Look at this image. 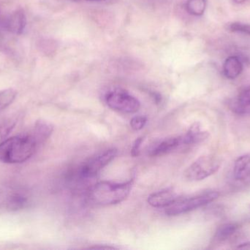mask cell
Returning <instances> with one entry per match:
<instances>
[{"mask_svg":"<svg viewBox=\"0 0 250 250\" xmlns=\"http://www.w3.org/2000/svg\"><path fill=\"white\" fill-rule=\"evenodd\" d=\"M39 144L32 135L5 139L0 143V161L7 164L24 162L35 154Z\"/></svg>","mask_w":250,"mask_h":250,"instance_id":"6da1fadb","label":"cell"},{"mask_svg":"<svg viewBox=\"0 0 250 250\" xmlns=\"http://www.w3.org/2000/svg\"><path fill=\"white\" fill-rule=\"evenodd\" d=\"M132 181L123 183L101 182L94 185L89 192L92 204L101 206L116 205L124 201L132 189Z\"/></svg>","mask_w":250,"mask_h":250,"instance_id":"7a4b0ae2","label":"cell"},{"mask_svg":"<svg viewBox=\"0 0 250 250\" xmlns=\"http://www.w3.org/2000/svg\"><path fill=\"white\" fill-rule=\"evenodd\" d=\"M220 194L217 192H207L190 198H180L174 204L166 208V214L167 216H177L185 214L211 204L217 200Z\"/></svg>","mask_w":250,"mask_h":250,"instance_id":"3957f363","label":"cell"},{"mask_svg":"<svg viewBox=\"0 0 250 250\" xmlns=\"http://www.w3.org/2000/svg\"><path fill=\"white\" fill-rule=\"evenodd\" d=\"M221 166V161L213 156H203L195 160L185 172L187 179L191 182L202 181L217 173Z\"/></svg>","mask_w":250,"mask_h":250,"instance_id":"277c9868","label":"cell"},{"mask_svg":"<svg viewBox=\"0 0 250 250\" xmlns=\"http://www.w3.org/2000/svg\"><path fill=\"white\" fill-rule=\"evenodd\" d=\"M117 153V149L111 148L86 160L78 170L76 173L78 177L82 180L95 177L116 158Z\"/></svg>","mask_w":250,"mask_h":250,"instance_id":"5b68a950","label":"cell"},{"mask_svg":"<svg viewBox=\"0 0 250 250\" xmlns=\"http://www.w3.org/2000/svg\"><path fill=\"white\" fill-rule=\"evenodd\" d=\"M107 105L120 113L133 114L139 110L141 104L135 97L124 91H111L105 96Z\"/></svg>","mask_w":250,"mask_h":250,"instance_id":"8992f818","label":"cell"},{"mask_svg":"<svg viewBox=\"0 0 250 250\" xmlns=\"http://www.w3.org/2000/svg\"><path fill=\"white\" fill-rule=\"evenodd\" d=\"M29 202V198L23 190L14 188L0 190V206L9 211L24 208Z\"/></svg>","mask_w":250,"mask_h":250,"instance_id":"52a82bcc","label":"cell"},{"mask_svg":"<svg viewBox=\"0 0 250 250\" xmlns=\"http://www.w3.org/2000/svg\"><path fill=\"white\" fill-rule=\"evenodd\" d=\"M179 198L173 189H166L150 195L147 202L154 208H167Z\"/></svg>","mask_w":250,"mask_h":250,"instance_id":"ba28073f","label":"cell"},{"mask_svg":"<svg viewBox=\"0 0 250 250\" xmlns=\"http://www.w3.org/2000/svg\"><path fill=\"white\" fill-rule=\"evenodd\" d=\"M182 147L183 146L181 136L167 138L153 145L150 149L149 155L151 157L166 155L176 151Z\"/></svg>","mask_w":250,"mask_h":250,"instance_id":"9c48e42d","label":"cell"},{"mask_svg":"<svg viewBox=\"0 0 250 250\" xmlns=\"http://www.w3.org/2000/svg\"><path fill=\"white\" fill-rule=\"evenodd\" d=\"M26 25V17L22 10L13 12L6 19L4 23V27L12 33L19 35L24 30Z\"/></svg>","mask_w":250,"mask_h":250,"instance_id":"30bf717a","label":"cell"},{"mask_svg":"<svg viewBox=\"0 0 250 250\" xmlns=\"http://www.w3.org/2000/svg\"><path fill=\"white\" fill-rule=\"evenodd\" d=\"M208 136V132L201 130L199 123H195L190 126L185 135L181 136L182 146H189L200 143L205 140Z\"/></svg>","mask_w":250,"mask_h":250,"instance_id":"8fae6325","label":"cell"},{"mask_svg":"<svg viewBox=\"0 0 250 250\" xmlns=\"http://www.w3.org/2000/svg\"><path fill=\"white\" fill-rule=\"evenodd\" d=\"M232 110L239 115H250V85L236 97L232 104Z\"/></svg>","mask_w":250,"mask_h":250,"instance_id":"7c38bea8","label":"cell"},{"mask_svg":"<svg viewBox=\"0 0 250 250\" xmlns=\"http://www.w3.org/2000/svg\"><path fill=\"white\" fill-rule=\"evenodd\" d=\"M233 175L237 181H244L250 176V154H244L235 161Z\"/></svg>","mask_w":250,"mask_h":250,"instance_id":"4fadbf2b","label":"cell"},{"mask_svg":"<svg viewBox=\"0 0 250 250\" xmlns=\"http://www.w3.org/2000/svg\"><path fill=\"white\" fill-rule=\"evenodd\" d=\"M243 70V64L240 59L236 56L228 57L223 65V72L228 79L237 78Z\"/></svg>","mask_w":250,"mask_h":250,"instance_id":"5bb4252c","label":"cell"},{"mask_svg":"<svg viewBox=\"0 0 250 250\" xmlns=\"http://www.w3.org/2000/svg\"><path fill=\"white\" fill-rule=\"evenodd\" d=\"M207 7V0H188L187 10L193 16H202Z\"/></svg>","mask_w":250,"mask_h":250,"instance_id":"9a60e30c","label":"cell"},{"mask_svg":"<svg viewBox=\"0 0 250 250\" xmlns=\"http://www.w3.org/2000/svg\"><path fill=\"white\" fill-rule=\"evenodd\" d=\"M238 228H239V226L234 223L223 225L216 233V239L219 241L227 240L236 233Z\"/></svg>","mask_w":250,"mask_h":250,"instance_id":"2e32d148","label":"cell"},{"mask_svg":"<svg viewBox=\"0 0 250 250\" xmlns=\"http://www.w3.org/2000/svg\"><path fill=\"white\" fill-rule=\"evenodd\" d=\"M17 92L13 89L0 91V111L12 104L16 98Z\"/></svg>","mask_w":250,"mask_h":250,"instance_id":"e0dca14e","label":"cell"},{"mask_svg":"<svg viewBox=\"0 0 250 250\" xmlns=\"http://www.w3.org/2000/svg\"><path fill=\"white\" fill-rule=\"evenodd\" d=\"M228 29L233 32H241L250 35V24L240 23V22H233L228 25Z\"/></svg>","mask_w":250,"mask_h":250,"instance_id":"ac0fdd59","label":"cell"},{"mask_svg":"<svg viewBox=\"0 0 250 250\" xmlns=\"http://www.w3.org/2000/svg\"><path fill=\"white\" fill-rule=\"evenodd\" d=\"M146 117L144 116H135L131 120L130 126L134 131H140L144 129L146 123Z\"/></svg>","mask_w":250,"mask_h":250,"instance_id":"d6986e66","label":"cell"},{"mask_svg":"<svg viewBox=\"0 0 250 250\" xmlns=\"http://www.w3.org/2000/svg\"><path fill=\"white\" fill-rule=\"evenodd\" d=\"M144 136L138 137V139H135L132 145V149H131V155L133 157H138L140 154V149H141V144L144 142Z\"/></svg>","mask_w":250,"mask_h":250,"instance_id":"ffe728a7","label":"cell"},{"mask_svg":"<svg viewBox=\"0 0 250 250\" xmlns=\"http://www.w3.org/2000/svg\"><path fill=\"white\" fill-rule=\"evenodd\" d=\"M90 249H114V247H104V246H95V247H91Z\"/></svg>","mask_w":250,"mask_h":250,"instance_id":"44dd1931","label":"cell"},{"mask_svg":"<svg viewBox=\"0 0 250 250\" xmlns=\"http://www.w3.org/2000/svg\"><path fill=\"white\" fill-rule=\"evenodd\" d=\"M73 1H104V0H73Z\"/></svg>","mask_w":250,"mask_h":250,"instance_id":"7402d4cb","label":"cell"},{"mask_svg":"<svg viewBox=\"0 0 250 250\" xmlns=\"http://www.w3.org/2000/svg\"><path fill=\"white\" fill-rule=\"evenodd\" d=\"M234 2L237 3V4H241V3L245 2L247 0H233Z\"/></svg>","mask_w":250,"mask_h":250,"instance_id":"603a6c76","label":"cell"}]
</instances>
